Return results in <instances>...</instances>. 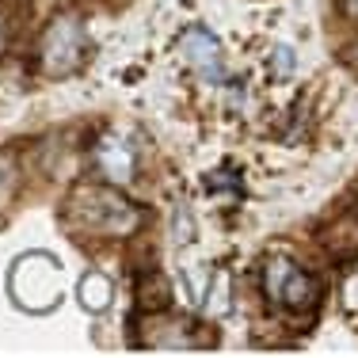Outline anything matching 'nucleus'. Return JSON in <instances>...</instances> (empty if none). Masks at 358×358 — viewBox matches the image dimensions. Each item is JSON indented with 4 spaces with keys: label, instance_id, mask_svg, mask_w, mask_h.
Masks as SVG:
<instances>
[{
    "label": "nucleus",
    "instance_id": "nucleus-7",
    "mask_svg": "<svg viewBox=\"0 0 358 358\" xmlns=\"http://www.w3.org/2000/svg\"><path fill=\"white\" fill-rule=\"evenodd\" d=\"M103 168H107V176L115 179V183H126V179L134 176V157H130V149L107 145V149H103Z\"/></svg>",
    "mask_w": 358,
    "mask_h": 358
},
{
    "label": "nucleus",
    "instance_id": "nucleus-10",
    "mask_svg": "<svg viewBox=\"0 0 358 358\" xmlns=\"http://www.w3.org/2000/svg\"><path fill=\"white\" fill-rule=\"evenodd\" d=\"M347 305H351V309H358V278H351V282H347Z\"/></svg>",
    "mask_w": 358,
    "mask_h": 358
},
{
    "label": "nucleus",
    "instance_id": "nucleus-6",
    "mask_svg": "<svg viewBox=\"0 0 358 358\" xmlns=\"http://www.w3.org/2000/svg\"><path fill=\"white\" fill-rule=\"evenodd\" d=\"M76 297H80V305L88 313H103V309H110V301H115V282H110L103 271H88V275H80Z\"/></svg>",
    "mask_w": 358,
    "mask_h": 358
},
{
    "label": "nucleus",
    "instance_id": "nucleus-9",
    "mask_svg": "<svg viewBox=\"0 0 358 358\" xmlns=\"http://www.w3.org/2000/svg\"><path fill=\"white\" fill-rule=\"evenodd\" d=\"M339 12H343L347 23H355V27H358V0H339Z\"/></svg>",
    "mask_w": 358,
    "mask_h": 358
},
{
    "label": "nucleus",
    "instance_id": "nucleus-4",
    "mask_svg": "<svg viewBox=\"0 0 358 358\" xmlns=\"http://www.w3.org/2000/svg\"><path fill=\"white\" fill-rule=\"evenodd\" d=\"M179 50H183V57L191 62V69L199 73L202 80H217L221 76V46L210 31H202V27L187 31V35L179 38Z\"/></svg>",
    "mask_w": 358,
    "mask_h": 358
},
{
    "label": "nucleus",
    "instance_id": "nucleus-8",
    "mask_svg": "<svg viewBox=\"0 0 358 358\" xmlns=\"http://www.w3.org/2000/svg\"><path fill=\"white\" fill-rule=\"evenodd\" d=\"M12 191H15V172H12V164L0 157V206L12 199Z\"/></svg>",
    "mask_w": 358,
    "mask_h": 358
},
{
    "label": "nucleus",
    "instance_id": "nucleus-5",
    "mask_svg": "<svg viewBox=\"0 0 358 358\" xmlns=\"http://www.w3.org/2000/svg\"><path fill=\"white\" fill-rule=\"evenodd\" d=\"M138 309L149 313V317L172 309V278L164 271H145L138 278Z\"/></svg>",
    "mask_w": 358,
    "mask_h": 358
},
{
    "label": "nucleus",
    "instance_id": "nucleus-2",
    "mask_svg": "<svg viewBox=\"0 0 358 358\" xmlns=\"http://www.w3.org/2000/svg\"><path fill=\"white\" fill-rule=\"evenodd\" d=\"M263 289H267V297L275 305H282L289 309L294 317H305V313H313L320 305V278L309 275L305 267H297L294 259H286V255H275V259H267V271H263Z\"/></svg>",
    "mask_w": 358,
    "mask_h": 358
},
{
    "label": "nucleus",
    "instance_id": "nucleus-3",
    "mask_svg": "<svg viewBox=\"0 0 358 358\" xmlns=\"http://www.w3.org/2000/svg\"><path fill=\"white\" fill-rule=\"evenodd\" d=\"M80 57H84L80 20L76 15H57L42 35V73L62 80V76L80 69Z\"/></svg>",
    "mask_w": 358,
    "mask_h": 358
},
{
    "label": "nucleus",
    "instance_id": "nucleus-11",
    "mask_svg": "<svg viewBox=\"0 0 358 358\" xmlns=\"http://www.w3.org/2000/svg\"><path fill=\"white\" fill-rule=\"evenodd\" d=\"M0 46H4V20H0Z\"/></svg>",
    "mask_w": 358,
    "mask_h": 358
},
{
    "label": "nucleus",
    "instance_id": "nucleus-1",
    "mask_svg": "<svg viewBox=\"0 0 358 358\" xmlns=\"http://www.w3.org/2000/svg\"><path fill=\"white\" fill-rule=\"evenodd\" d=\"M141 210L110 183H80L65 199V221L92 236H130L141 229Z\"/></svg>",
    "mask_w": 358,
    "mask_h": 358
}]
</instances>
